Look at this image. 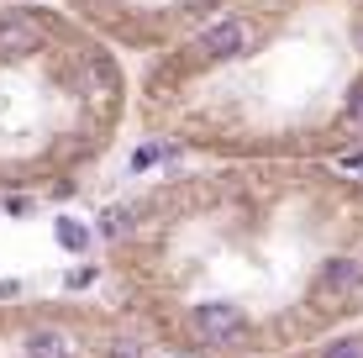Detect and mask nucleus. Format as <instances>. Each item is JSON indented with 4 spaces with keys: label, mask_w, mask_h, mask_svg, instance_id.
I'll list each match as a JSON object with an SVG mask.
<instances>
[{
    "label": "nucleus",
    "mask_w": 363,
    "mask_h": 358,
    "mask_svg": "<svg viewBox=\"0 0 363 358\" xmlns=\"http://www.w3.org/2000/svg\"><path fill=\"white\" fill-rule=\"evenodd\" d=\"M190 332L206 348H232V342H242L247 332H253V322H247V311L232 306V301H195L190 306Z\"/></svg>",
    "instance_id": "f257e3e1"
},
{
    "label": "nucleus",
    "mask_w": 363,
    "mask_h": 358,
    "mask_svg": "<svg viewBox=\"0 0 363 358\" xmlns=\"http://www.w3.org/2000/svg\"><path fill=\"white\" fill-rule=\"evenodd\" d=\"M253 43H258V27L247 16H221L195 37V58L200 64H232V58H242Z\"/></svg>",
    "instance_id": "f03ea898"
},
{
    "label": "nucleus",
    "mask_w": 363,
    "mask_h": 358,
    "mask_svg": "<svg viewBox=\"0 0 363 358\" xmlns=\"http://www.w3.org/2000/svg\"><path fill=\"white\" fill-rule=\"evenodd\" d=\"M37 47H43L37 21L21 16V11H6V16H0V64H21V58H32Z\"/></svg>",
    "instance_id": "7ed1b4c3"
},
{
    "label": "nucleus",
    "mask_w": 363,
    "mask_h": 358,
    "mask_svg": "<svg viewBox=\"0 0 363 358\" xmlns=\"http://www.w3.org/2000/svg\"><path fill=\"white\" fill-rule=\"evenodd\" d=\"M27 358H79V342L69 337L64 327H32L27 342H21Z\"/></svg>",
    "instance_id": "20e7f679"
},
{
    "label": "nucleus",
    "mask_w": 363,
    "mask_h": 358,
    "mask_svg": "<svg viewBox=\"0 0 363 358\" xmlns=\"http://www.w3.org/2000/svg\"><path fill=\"white\" fill-rule=\"evenodd\" d=\"M358 285H363L358 258H332V264H321V274H316V295H347Z\"/></svg>",
    "instance_id": "39448f33"
},
{
    "label": "nucleus",
    "mask_w": 363,
    "mask_h": 358,
    "mask_svg": "<svg viewBox=\"0 0 363 358\" xmlns=\"http://www.w3.org/2000/svg\"><path fill=\"white\" fill-rule=\"evenodd\" d=\"M53 242L64 253H84L90 248V227H84V221H74V216H58L53 221Z\"/></svg>",
    "instance_id": "423d86ee"
},
{
    "label": "nucleus",
    "mask_w": 363,
    "mask_h": 358,
    "mask_svg": "<svg viewBox=\"0 0 363 358\" xmlns=\"http://www.w3.org/2000/svg\"><path fill=\"white\" fill-rule=\"evenodd\" d=\"M127 232H132V206H111L100 216V237H127Z\"/></svg>",
    "instance_id": "0eeeda50"
},
{
    "label": "nucleus",
    "mask_w": 363,
    "mask_h": 358,
    "mask_svg": "<svg viewBox=\"0 0 363 358\" xmlns=\"http://www.w3.org/2000/svg\"><path fill=\"white\" fill-rule=\"evenodd\" d=\"M321 358H363V332H347V337H332Z\"/></svg>",
    "instance_id": "6e6552de"
},
{
    "label": "nucleus",
    "mask_w": 363,
    "mask_h": 358,
    "mask_svg": "<svg viewBox=\"0 0 363 358\" xmlns=\"http://www.w3.org/2000/svg\"><path fill=\"white\" fill-rule=\"evenodd\" d=\"M169 153H174V147H169V142H147V147H143V153H137V158H132V169H147V164H164V158H169Z\"/></svg>",
    "instance_id": "1a4fd4ad"
},
{
    "label": "nucleus",
    "mask_w": 363,
    "mask_h": 358,
    "mask_svg": "<svg viewBox=\"0 0 363 358\" xmlns=\"http://www.w3.org/2000/svg\"><path fill=\"white\" fill-rule=\"evenodd\" d=\"M347 116H353L358 127H363V79L353 84V95H347Z\"/></svg>",
    "instance_id": "9d476101"
},
{
    "label": "nucleus",
    "mask_w": 363,
    "mask_h": 358,
    "mask_svg": "<svg viewBox=\"0 0 363 358\" xmlns=\"http://www.w3.org/2000/svg\"><path fill=\"white\" fill-rule=\"evenodd\" d=\"M90 279H95V269H69V274H64V285H69V290H84Z\"/></svg>",
    "instance_id": "9b49d317"
},
{
    "label": "nucleus",
    "mask_w": 363,
    "mask_h": 358,
    "mask_svg": "<svg viewBox=\"0 0 363 358\" xmlns=\"http://www.w3.org/2000/svg\"><path fill=\"white\" fill-rule=\"evenodd\" d=\"M106 358H143V353H137V342H111Z\"/></svg>",
    "instance_id": "f8f14e48"
},
{
    "label": "nucleus",
    "mask_w": 363,
    "mask_h": 358,
    "mask_svg": "<svg viewBox=\"0 0 363 358\" xmlns=\"http://www.w3.org/2000/svg\"><path fill=\"white\" fill-rule=\"evenodd\" d=\"M337 164H342L347 174H363V153H342V158H337Z\"/></svg>",
    "instance_id": "ddd939ff"
},
{
    "label": "nucleus",
    "mask_w": 363,
    "mask_h": 358,
    "mask_svg": "<svg viewBox=\"0 0 363 358\" xmlns=\"http://www.w3.org/2000/svg\"><path fill=\"white\" fill-rule=\"evenodd\" d=\"M358 47H363V27H358Z\"/></svg>",
    "instance_id": "4468645a"
}]
</instances>
